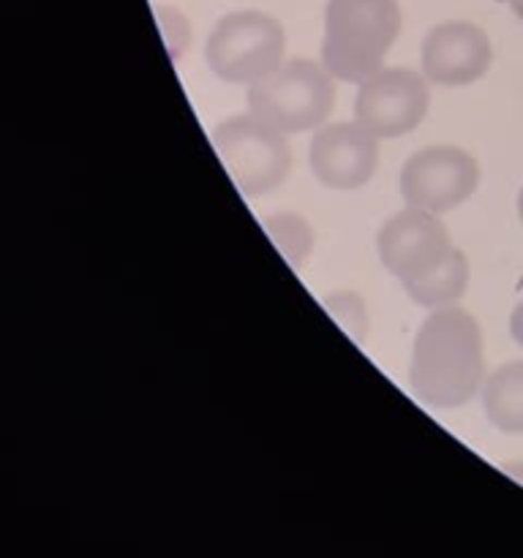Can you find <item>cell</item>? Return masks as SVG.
Returning <instances> with one entry per match:
<instances>
[{"mask_svg": "<svg viewBox=\"0 0 523 558\" xmlns=\"http://www.w3.org/2000/svg\"><path fill=\"white\" fill-rule=\"evenodd\" d=\"M485 385L483 332L469 311L447 305L430 311L414 336L409 387L434 409H455L472 401Z\"/></svg>", "mask_w": 523, "mask_h": 558, "instance_id": "obj_1", "label": "cell"}, {"mask_svg": "<svg viewBox=\"0 0 523 558\" xmlns=\"http://www.w3.org/2000/svg\"><path fill=\"white\" fill-rule=\"evenodd\" d=\"M401 33L398 0H327L321 65L336 80L363 85L385 69Z\"/></svg>", "mask_w": 523, "mask_h": 558, "instance_id": "obj_2", "label": "cell"}, {"mask_svg": "<svg viewBox=\"0 0 523 558\" xmlns=\"http://www.w3.org/2000/svg\"><path fill=\"white\" fill-rule=\"evenodd\" d=\"M336 76L314 60L294 58L248 87V112L283 134L321 129L336 107Z\"/></svg>", "mask_w": 523, "mask_h": 558, "instance_id": "obj_3", "label": "cell"}, {"mask_svg": "<svg viewBox=\"0 0 523 558\" xmlns=\"http://www.w3.org/2000/svg\"><path fill=\"white\" fill-rule=\"evenodd\" d=\"M287 33L262 11H234L218 20L207 38L205 58L212 74L229 85H256L283 63Z\"/></svg>", "mask_w": 523, "mask_h": 558, "instance_id": "obj_4", "label": "cell"}, {"mask_svg": "<svg viewBox=\"0 0 523 558\" xmlns=\"http://www.w3.org/2000/svg\"><path fill=\"white\" fill-rule=\"evenodd\" d=\"M212 145L245 196H265L276 191L292 169L287 134L272 129L256 114H234L212 131Z\"/></svg>", "mask_w": 523, "mask_h": 558, "instance_id": "obj_5", "label": "cell"}, {"mask_svg": "<svg viewBox=\"0 0 523 558\" xmlns=\"http://www.w3.org/2000/svg\"><path fill=\"white\" fill-rule=\"evenodd\" d=\"M479 185V163L452 145L423 147L401 169V196L406 207L425 213L452 210L463 205Z\"/></svg>", "mask_w": 523, "mask_h": 558, "instance_id": "obj_6", "label": "cell"}, {"mask_svg": "<svg viewBox=\"0 0 523 558\" xmlns=\"http://www.w3.org/2000/svg\"><path fill=\"white\" fill-rule=\"evenodd\" d=\"M428 80L412 69H379L360 85L354 123L376 140H396L423 123L428 112Z\"/></svg>", "mask_w": 523, "mask_h": 558, "instance_id": "obj_7", "label": "cell"}, {"mask_svg": "<svg viewBox=\"0 0 523 558\" xmlns=\"http://www.w3.org/2000/svg\"><path fill=\"white\" fill-rule=\"evenodd\" d=\"M376 248L387 272L401 283H412L439 267L455 245L436 213L406 207L387 218L376 238Z\"/></svg>", "mask_w": 523, "mask_h": 558, "instance_id": "obj_8", "label": "cell"}, {"mask_svg": "<svg viewBox=\"0 0 523 558\" xmlns=\"http://www.w3.org/2000/svg\"><path fill=\"white\" fill-rule=\"evenodd\" d=\"M311 172L321 185L354 191L368 183L379 167V140L360 123L321 125L311 140Z\"/></svg>", "mask_w": 523, "mask_h": 558, "instance_id": "obj_9", "label": "cell"}, {"mask_svg": "<svg viewBox=\"0 0 523 558\" xmlns=\"http://www.w3.org/2000/svg\"><path fill=\"white\" fill-rule=\"evenodd\" d=\"M490 60L488 33L474 22H441L423 41L425 80L439 87L474 85L490 69Z\"/></svg>", "mask_w": 523, "mask_h": 558, "instance_id": "obj_10", "label": "cell"}, {"mask_svg": "<svg viewBox=\"0 0 523 558\" xmlns=\"http://www.w3.org/2000/svg\"><path fill=\"white\" fill-rule=\"evenodd\" d=\"M483 409L501 434L523 436V360H512L488 376Z\"/></svg>", "mask_w": 523, "mask_h": 558, "instance_id": "obj_11", "label": "cell"}, {"mask_svg": "<svg viewBox=\"0 0 523 558\" xmlns=\"http://www.w3.org/2000/svg\"><path fill=\"white\" fill-rule=\"evenodd\" d=\"M469 287V262L463 256V251L452 248V254L441 262L439 267L428 272V276L417 278L412 283H403L409 298L414 300L423 308H447L455 300L463 298Z\"/></svg>", "mask_w": 523, "mask_h": 558, "instance_id": "obj_12", "label": "cell"}, {"mask_svg": "<svg viewBox=\"0 0 523 558\" xmlns=\"http://www.w3.org/2000/svg\"><path fill=\"white\" fill-rule=\"evenodd\" d=\"M262 227H265L272 245L281 251L283 259L289 262V267L303 270L311 251H314V229H311V223L305 218L294 216V213H276V216H267Z\"/></svg>", "mask_w": 523, "mask_h": 558, "instance_id": "obj_13", "label": "cell"}, {"mask_svg": "<svg viewBox=\"0 0 523 558\" xmlns=\"http://www.w3.org/2000/svg\"><path fill=\"white\" fill-rule=\"evenodd\" d=\"M325 311L338 322L343 332L352 338L357 347H363L365 338H368V308H365V300L357 292H336L330 298H325Z\"/></svg>", "mask_w": 523, "mask_h": 558, "instance_id": "obj_14", "label": "cell"}, {"mask_svg": "<svg viewBox=\"0 0 523 558\" xmlns=\"http://www.w3.org/2000/svg\"><path fill=\"white\" fill-rule=\"evenodd\" d=\"M156 20L161 27L163 44H167V52L172 58V63H180L191 44V25L183 16V11L172 9V5H156Z\"/></svg>", "mask_w": 523, "mask_h": 558, "instance_id": "obj_15", "label": "cell"}, {"mask_svg": "<svg viewBox=\"0 0 523 558\" xmlns=\"http://www.w3.org/2000/svg\"><path fill=\"white\" fill-rule=\"evenodd\" d=\"M510 332H512V338H515V341L523 347V300L515 305V311H512Z\"/></svg>", "mask_w": 523, "mask_h": 558, "instance_id": "obj_16", "label": "cell"}, {"mask_svg": "<svg viewBox=\"0 0 523 558\" xmlns=\"http://www.w3.org/2000/svg\"><path fill=\"white\" fill-rule=\"evenodd\" d=\"M507 3H510V9L515 11L518 20H523V0H507Z\"/></svg>", "mask_w": 523, "mask_h": 558, "instance_id": "obj_17", "label": "cell"}, {"mask_svg": "<svg viewBox=\"0 0 523 558\" xmlns=\"http://www.w3.org/2000/svg\"><path fill=\"white\" fill-rule=\"evenodd\" d=\"M507 472H510L512 477L521 480V483H523V466H507Z\"/></svg>", "mask_w": 523, "mask_h": 558, "instance_id": "obj_18", "label": "cell"}, {"mask_svg": "<svg viewBox=\"0 0 523 558\" xmlns=\"http://www.w3.org/2000/svg\"><path fill=\"white\" fill-rule=\"evenodd\" d=\"M518 216H521V221H523V189H521V194H518Z\"/></svg>", "mask_w": 523, "mask_h": 558, "instance_id": "obj_19", "label": "cell"}]
</instances>
